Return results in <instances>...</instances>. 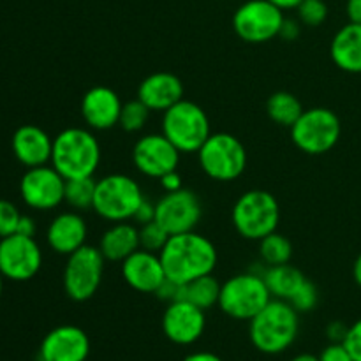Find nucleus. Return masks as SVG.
Listing matches in <instances>:
<instances>
[{
    "mask_svg": "<svg viewBox=\"0 0 361 361\" xmlns=\"http://www.w3.org/2000/svg\"><path fill=\"white\" fill-rule=\"evenodd\" d=\"M286 16L270 0H247L233 14V30L242 41L263 44L281 34Z\"/></svg>",
    "mask_w": 361,
    "mask_h": 361,
    "instance_id": "obj_11",
    "label": "nucleus"
},
{
    "mask_svg": "<svg viewBox=\"0 0 361 361\" xmlns=\"http://www.w3.org/2000/svg\"><path fill=\"white\" fill-rule=\"evenodd\" d=\"M4 281H6V279H4V275L0 274V296H2V291H4Z\"/></svg>",
    "mask_w": 361,
    "mask_h": 361,
    "instance_id": "obj_48",
    "label": "nucleus"
},
{
    "mask_svg": "<svg viewBox=\"0 0 361 361\" xmlns=\"http://www.w3.org/2000/svg\"><path fill=\"white\" fill-rule=\"evenodd\" d=\"M106 261L122 263L126 257L140 249V228L130 222H113L111 228L104 231L99 242Z\"/></svg>",
    "mask_w": 361,
    "mask_h": 361,
    "instance_id": "obj_24",
    "label": "nucleus"
},
{
    "mask_svg": "<svg viewBox=\"0 0 361 361\" xmlns=\"http://www.w3.org/2000/svg\"><path fill=\"white\" fill-rule=\"evenodd\" d=\"M203 207L196 192L189 189H180L175 192H166L155 203V221L171 235L194 231L200 224Z\"/></svg>",
    "mask_w": 361,
    "mask_h": 361,
    "instance_id": "obj_14",
    "label": "nucleus"
},
{
    "mask_svg": "<svg viewBox=\"0 0 361 361\" xmlns=\"http://www.w3.org/2000/svg\"><path fill=\"white\" fill-rule=\"evenodd\" d=\"M133 221L136 222L137 226H143V224H148V222L155 221V204L145 197L143 203L140 204V208H137L136 214H134Z\"/></svg>",
    "mask_w": 361,
    "mask_h": 361,
    "instance_id": "obj_38",
    "label": "nucleus"
},
{
    "mask_svg": "<svg viewBox=\"0 0 361 361\" xmlns=\"http://www.w3.org/2000/svg\"><path fill=\"white\" fill-rule=\"evenodd\" d=\"M296 11L300 23L307 27H319L328 18V6L324 0H302Z\"/></svg>",
    "mask_w": 361,
    "mask_h": 361,
    "instance_id": "obj_32",
    "label": "nucleus"
},
{
    "mask_svg": "<svg viewBox=\"0 0 361 361\" xmlns=\"http://www.w3.org/2000/svg\"><path fill=\"white\" fill-rule=\"evenodd\" d=\"M293 245L284 235L274 231L259 240V259L267 267H277L291 261Z\"/></svg>",
    "mask_w": 361,
    "mask_h": 361,
    "instance_id": "obj_28",
    "label": "nucleus"
},
{
    "mask_svg": "<svg viewBox=\"0 0 361 361\" xmlns=\"http://www.w3.org/2000/svg\"><path fill=\"white\" fill-rule=\"evenodd\" d=\"M342 123L337 113L328 108L303 109L291 127V140L298 150L309 155H323L338 143Z\"/></svg>",
    "mask_w": 361,
    "mask_h": 361,
    "instance_id": "obj_10",
    "label": "nucleus"
},
{
    "mask_svg": "<svg viewBox=\"0 0 361 361\" xmlns=\"http://www.w3.org/2000/svg\"><path fill=\"white\" fill-rule=\"evenodd\" d=\"M150 113V109H148L140 99H134V101L126 102V104L122 106L118 126L122 127L126 133H140V130L147 126Z\"/></svg>",
    "mask_w": 361,
    "mask_h": 361,
    "instance_id": "obj_30",
    "label": "nucleus"
},
{
    "mask_svg": "<svg viewBox=\"0 0 361 361\" xmlns=\"http://www.w3.org/2000/svg\"><path fill=\"white\" fill-rule=\"evenodd\" d=\"M319 361H355V358L351 356V353L348 351L344 344H330L321 351L319 355Z\"/></svg>",
    "mask_w": 361,
    "mask_h": 361,
    "instance_id": "obj_37",
    "label": "nucleus"
},
{
    "mask_svg": "<svg viewBox=\"0 0 361 361\" xmlns=\"http://www.w3.org/2000/svg\"><path fill=\"white\" fill-rule=\"evenodd\" d=\"M66 178L53 166L28 168L20 180V196L28 208L49 212L63 203Z\"/></svg>",
    "mask_w": 361,
    "mask_h": 361,
    "instance_id": "obj_13",
    "label": "nucleus"
},
{
    "mask_svg": "<svg viewBox=\"0 0 361 361\" xmlns=\"http://www.w3.org/2000/svg\"><path fill=\"white\" fill-rule=\"evenodd\" d=\"M120 264H122V277L126 284L137 293L155 295V291L166 281L164 267L157 252L137 249Z\"/></svg>",
    "mask_w": 361,
    "mask_h": 361,
    "instance_id": "obj_18",
    "label": "nucleus"
},
{
    "mask_svg": "<svg viewBox=\"0 0 361 361\" xmlns=\"http://www.w3.org/2000/svg\"><path fill=\"white\" fill-rule=\"evenodd\" d=\"M42 267V250L32 236L20 233L0 238V274L13 282H27Z\"/></svg>",
    "mask_w": 361,
    "mask_h": 361,
    "instance_id": "obj_12",
    "label": "nucleus"
},
{
    "mask_svg": "<svg viewBox=\"0 0 361 361\" xmlns=\"http://www.w3.org/2000/svg\"><path fill=\"white\" fill-rule=\"evenodd\" d=\"M104 256L101 249L94 245L80 247L67 256L63 268V291L73 302H88L94 298L102 284L104 275Z\"/></svg>",
    "mask_w": 361,
    "mask_h": 361,
    "instance_id": "obj_9",
    "label": "nucleus"
},
{
    "mask_svg": "<svg viewBox=\"0 0 361 361\" xmlns=\"http://www.w3.org/2000/svg\"><path fill=\"white\" fill-rule=\"evenodd\" d=\"M155 296L166 303L178 302V300H182V284L169 281V279L166 277V281L162 282L161 288L155 291Z\"/></svg>",
    "mask_w": 361,
    "mask_h": 361,
    "instance_id": "obj_36",
    "label": "nucleus"
},
{
    "mask_svg": "<svg viewBox=\"0 0 361 361\" xmlns=\"http://www.w3.org/2000/svg\"><path fill=\"white\" fill-rule=\"evenodd\" d=\"M353 277H355V282L361 288V254L356 257L355 264H353Z\"/></svg>",
    "mask_w": 361,
    "mask_h": 361,
    "instance_id": "obj_46",
    "label": "nucleus"
},
{
    "mask_svg": "<svg viewBox=\"0 0 361 361\" xmlns=\"http://www.w3.org/2000/svg\"><path fill=\"white\" fill-rule=\"evenodd\" d=\"M344 345L355 361H361V319L356 321L353 326H349L348 337H345Z\"/></svg>",
    "mask_w": 361,
    "mask_h": 361,
    "instance_id": "obj_35",
    "label": "nucleus"
},
{
    "mask_svg": "<svg viewBox=\"0 0 361 361\" xmlns=\"http://www.w3.org/2000/svg\"><path fill=\"white\" fill-rule=\"evenodd\" d=\"M274 6H277L279 9L288 11V9H296V7L302 4V0H270Z\"/></svg>",
    "mask_w": 361,
    "mask_h": 361,
    "instance_id": "obj_45",
    "label": "nucleus"
},
{
    "mask_svg": "<svg viewBox=\"0 0 361 361\" xmlns=\"http://www.w3.org/2000/svg\"><path fill=\"white\" fill-rule=\"evenodd\" d=\"M182 152L164 134H145L134 143L133 162L141 175L161 178L166 173L178 169Z\"/></svg>",
    "mask_w": 361,
    "mask_h": 361,
    "instance_id": "obj_15",
    "label": "nucleus"
},
{
    "mask_svg": "<svg viewBox=\"0 0 361 361\" xmlns=\"http://www.w3.org/2000/svg\"><path fill=\"white\" fill-rule=\"evenodd\" d=\"M166 277L178 284L214 274L217 267V249L210 238L196 231L171 235L159 252Z\"/></svg>",
    "mask_w": 361,
    "mask_h": 361,
    "instance_id": "obj_1",
    "label": "nucleus"
},
{
    "mask_svg": "<svg viewBox=\"0 0 361 361\" xmlns=\"http://www.w3.org/2000/svg\"><path fill=\"white\" fill-rule=\"evenodd\" d=\"M35 231H37V228H35L34 219L28 217V215H21L16 233H20V235H23V236H32V238H34Z\"/></svg>",
    "mask_w": 361,
    "mask_h": 361,
    "instance_id": "obj_42",
    "label": "nucleus"
},
{
    "mask_svg": "<svg viewBox=\"0 0 361 361\" xmlns=\"http://www.w3.org/2000/svg\"><path fill=\"white\" fill-rule=\"evenodd\" d=\"M291 361H319V356L310 355V353H302V355L295 356Z\"/></svg>",
    "mask_w": 361,
    "mask_h": 361,
    "instance_id": "obj_47",
    "label": "nucleus"
},
{
    "mask_svg": "<svg viewBox=\"0 0 361 361\" xmlns=\"http://www.w3.org/2000/svg\"><path fill=\"white\" fill-rule=\"evenodd\" d=\"M300 331V312L284 300L274 298L249 321V337L264 355H281L295 344Z\"/></svg>",
    "mask_w": 361,
    "mask_h": 361,
    "instance_id": "obj_3",
    "label": "nucleus"
},
{
    "mask_svg": "<svg viewBox=\"0 0 361 361\" xmlns=\"http://www.w3.org/2000/svg\"><path fill=\"white\" fill-rule=\"evenodd\" d=\"M289 303L295 307L296 312H310V310L316 309L317 303H319V291H317L316 286L307 279V281L303 282L302 288L293 295Z\"/></svg>",
    "mask_w": 361,
    "mask_h": 361,
    "instance_id": "obj_33",
    "label": "nucleus"
},
{
    "mask_svg": "<svg viewBox=\"0 0 361 361\" xmlns=\"http://www.w3.org/2000/svg\"><path fill=\"white\" fill-rule=\"evenodd\" d=\"M168 238L169 233L157 221L140 226V249L159 254L168 242Z\"/></svg>",
    "mask_w": 361,
    "mask_h": 361,
    "instance_id": "obj_31",
    "label": "nucleus"
},
{
    "mask_svg": "<svg viewBox=\"0 0 361 361\" xmlns=\"http://www.w3.org/2000/svg\"><path fill=\"white\" fill-rule=\"evenodd\" d=\"M162 134L182 154H197L212 134L210 120L200 104L182 99L162 113Z\"/></svg>",
    "mask_w": 361,
    "mask_h": 361,
    "instance_id": "obj_7",
    "label": "nucleus"
},
{
    "mask_svg": "<svg viewBox=\"0 0 361 361\" xmlns=\"http://www.w3.org/2000/svg\"><path fill=\"white\" fill-rule=\"evenodd\" d=\"M197 161L208 178L215 182H233L247 168V150L242 141L228 133L208 136L197 150Z\"/></svg>",
    "mask_w": 361,
    "mask_h": 361,
    "instance_id": "obj_8",
    "label": "nucleus"
},
{
    "mask_svg": "<svg viewBox=\"0 0 361 361\" xmlns=\"http://www.w3.org/2000/svg\"><path fill=\"white\" fill-rule=\"evenodd\" d=\"M11 147H13V154L18 162L27 169L51 162L53 137L34 123L18 127L16 133L13 134Z\"/></svg>",
    "mask_w": 361,
    "mask_h": 361,
    "instance_id": "obj_20",
    "label": "nucleus"
},
{
    "mask_svg": "<svg viewBox=\"0 0 361 361\" xmlns=\"http://www.w3.org/2000/svg\"><path fill=\"white\" fill-rule=\"evenodd\" d=\"M21 214L14 203L7 200H0V238L14 235L18 231Z\"/></svg>",
    "mask_w": 361,
    "mask_h": 361,
    "instance_id": "obj_34",
    "label": "nucleus"
},
{
    "mask_svg": "<svg viewBox=\"0 0 361 361\" xmlns=\"http://www.w3.org/2000/svg\"><path fill=\"white\" fill-rule=\"evenodd\" d=\"M159 182H161V187L166 190V192H175V190H180L183 187L182 176H180L178 169L166 173L164 176H161V178H159Z\"/></svg>",
    "mask_w": 361,
    "mask_h": 361,
    "instance_id": "obj_40",
    "label": "nucleus"
},
{
    "mask_svg": "<svg viewBox=\"0 0 361 361\" xmlns=\"http://www.w3.org/2000/svg\"><path fill=\"white\" fill-rule=\"evenodd\" d=\"M122 101L109 87H94L81 99V116L88 129L109 130L118 126Z\"/></svg>",
    "mask_w": 361,
    "mask_h": 361,
    "instance_id": "obj_19",
    "label": "nucleus"
},
{
    "mask_svg": "<svg viewBox=\"0 0 361 361\" xmlns=\"http://www.w3.org/2000/svg\"><path fill=\"white\" fill-rule=\"evenodd\" d=\"M137 99L150 111L164 113L183 99V83L171 73H154L140 83Z\"/></svg>",
    "mask_w": 361,
    "mask_h": 361,
    "instance_id": "obj_22",
    "label": "nucleus"
},
{
    "mask_svg": "<svg viewBox=\"0 0 361 361\" xmlns=\"http://www.w3.org/2000/svg\"><path fill=\"white\" fill-rule=\"evenodd\" d=\"M267 113L270 116L271 122H275L277 126L289 127L291 129L295 126L296 120L302 116L303 106L298 101L296 95H293L291 92H275L268 97L267 101Z\"/></svg>",
    "mask_w": 361,
    "mask_h": 361,
    "instance_id": "obj_27",
    "label": "nucleus"
},
{
    "mask_svg": "<svg viewBox=\"0 0 361 361\" xmlns=\"http://www.w3.org/2000/svg\"><path fill=\"white\" fill-rule=\"evenodd\" d=\"M271 293L263 275L243 271L233 275L221 286L219 309L236 321H250L271 302Z\"/></svg>",
    "mask_w": 361,
    "mask_h": 361,
    "instance_id": "obj_5",
    "label": "nucleus"
},
{
    "mask_svg": "<svg viewBox=\"0 0 361 361\" xmlns=\"http://www.w3.org/2000/svg\"><path fill=\"white\" fill-rule=\"evenodd\" d=\"M101 164V145L92 129L67 127L53 137L51 166L66 180L90 178Z\"/></svg>",
    "mask_w": 361,
    "mask_h": 361,
    "instance_id": "obj_2",
    "label": "nucleus"
},
{
    "mask_svg": "<svg viewBox=\"0 0 361 361\" xmlns=\"http://www.w3.org/2000/svg\"><path fill=\"white\" fill-rule=\"evenodd\" d=\"M264 282L271 293V298L289 302L296 291L307 281L305 275L293 264H277V267H267L263 274Z\"/></svg>",
    "mask_w": 361,
    "mask_h": 361,
    "instance_id": "obj_25",
    "label": "nucleus"
},
{
    "mask_svg": "<svg viewBox=\"0 0 361 361\" xmlns=\"http://www.w3.org/2000/svg\"><path fill=\"white\" fill-rule=\"evenodd\" d=\"M330 56L344 73L361 74V25L349 21L334 35Z\"/></svg>",
    "mask_w": 361,
    "mask_h": 361,
    "instance_id": "obj_23",
    "label": "nucleus"
},
{
    "mask_svg": "<svg viewBox=\"0 0 361 361\" xmlns=\"http://www.w3.org/2000/svg\"><path fill=\"white\" fill-rule=\"evenodd\" d=\"M221 282L214 275H204V277L194 279V281L182 284V300L200 307L207 312L212 307L219 305V296H221Z\"/></svg>",
    "mask_w": 361,
    "mask_h": 361,
    "instance_id": "obj_26",
    "label": "nucleus"
},
{
    "mask_svg": "<svg viewBox=\"0 0 361 361\" xmlns=\"http://www.w3.org/2000/svg\"><path fill=\"white\" fill-rule=\"evenodd\" d=\"M183 361H224L221 356L214 355V353H208V351H197L192 353V355L187 356Z\"/></svg>",
    "mask_w": 361,
    "mask_h": 361,
    "instance_id": "obj_44",
    "label": "nucleus"
},
{
    "mask_svg": "<svg viewBox=\"0 0 361 361\" xmlns=\"http://www.w3.org/2000/svg\"><path fill=\"white\" fill-rule=\"evenodd\" d=\"M300 32H302V28H300V21L291 20V18H286L284 23H282L281 34L279 35H281L284 41H295V39L300 37Z\"/></svg>",
    "mask_w": 361,
    "mask_h": 361,
    "instance_id": "obj_41",
    "label": "nucleus"
},
{
    "mask_svg": "<svg viewBox=\"0 0 361 361\" xmlns=\"http://www.w3.org/2000/svg\"><path fill=\"white\" fill-rule=\"evenodd\" d=\"M207 326L204 310L185 300L168 303L162 314V331L176 345H190L197 342Z\"/></svg>",
    "mask_w": 361,
    "mask_h": 361,
    "instance_id": "obj_16",
    "label": "nucleus"
},
{
    "mask_svg": "<svg viewBox=\"0 0 361 361\" xmlns=\"http://www.w3.org/2000/svg\"><path fill=\"white\" fill-rule=\"evenodd\" d=\"M231 222L242 238L259 242L270 233L277 231L281 222L277 197L268 190H247L233 207Z\"/></svg>",
    "mask_w": 361,
    "mask_h": 361,
    "instance_id": "obj_4",
    "label": "nucleus"
},
{
    "mask_svg": "<svg viewBox=\"0 0 361 361\" xmlns=\"http://www.w3.org/2000/svg\"><path fill=\"white\" fill-rule=\"evenodd\" d=\"M145 196L140 183L122 173H113L97 180L92 210L108 222L133 221Z\"/></svg>",
    "mask_w": 361,
    "mask_h": 361,
    "instance_id": "obj_6",
    "label": "nucleus"
},
{
    "mask_svg": "<svg viewBox=\"0 0 361 361\" xmlns=\"http://www.w3.org/2000/svg\"><path fill=\"white\" fill-rule=\"evenodd\" d=\"M345 14L351 23L361 25V0H348L345 4Z\"/></svg>",
    "mask_w": 361,
    "mask_h": 361,
    "instance_id": "obj_43",
    "label": "nucleus"
},
{
    "mask_svg": "<svg viewBox=\"0 0 361 361\" xmlns=\"http://www.w3.org/2000/svg\"><path fill=\"white\" fill-rule=\"evenodd\" d=\"M349 326L344 324L342 321H334V323L328 324L326 328V337L328 341L334 342V344H344L345 337H348Z\"/></svg>",
    "mask_w": 361,
    "mask_h": 361,
    "instance_id": "obj_39",
    "label": "nucleus"
},
{
    "mask_svg": "<svg viewBox=\"0 0 361 361\" xmlns=\"http://www.w3.org/2000/svg\"><path fill=\"white\" fill-rule=\"evenodd\" d=\"M95 183H97V180H94V176H90V178L66 180L63 201H66L74 212L90 210V208H94Z\"/></svg>",
    "mask_w": 361,
    "mask_h": 361,
    "instance_id": "obj_29",
    "label": "nucleus"
},
{
    "mask_svg": "<svg viewBox=\"0 0 361 361\" xmlns=\"http://www.w3.org/2000/svg\"><path fill=\"white\" fill-rule=\"evenodd\" d=\"M88 228L80 212H62L49 222L46 229V242L53 252L69 256L87 243Z\"/></svg>",
    "mask_w": 361,
    "mask_h": 361,
    "instance_id": "obj_21",
    "label": "nucleus"
},
{
    "mask_svg": "<svg viewBox=\"0 0 361 361\" xmlns=\"http://www.w3.org/2000/svg\"><path fill=\"white\" fill-rule=\"evenodd\" d=\"M88 355L90 338L74 324L53 328L39 345V361H87Z\"/></svg>",
    "mask_w": 361,
    "mask_h": 361,
    "instance_id": "obj_17",
    "label": "nucleus"
}]
</instances>
